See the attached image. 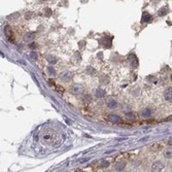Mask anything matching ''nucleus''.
Wrapping results in <instances>:
<instances>
[{
	"label": "nucleus",
	"instance_id": "nucleus-1",
	"mask_svg": "<svg viewBox=\"0 0 172 172\" xmlns=\"http://www.w3.org/2000/svg\"><path fill=\"white\" fill-rule=\"evenodd\" d=\"M41 141L42 143L46 145H53V146H57L61 143V139H60V135L58 132L55 130L51 129V128H46L41 132Z\"/></svg>",
	"mask_w": 172,
	"mask_h": 172
},
{
	"label": "nucleus",
	"instance_id": "nucleus-2",
	"mask_svg": "<svg viewBox=\"0 0 172 172\" xmlns=\"http://www.w3.org/2000/svg\"><path fill=\"white\" fill-rule=\"evenodd\" d=\"M72 78V73L70 71H64L60 74V79L62 81H68Z\"/></svg>",
	"mask_w": 172,
	"mask_h": 172
},
{
	"label": "nucleus",
	"instance_id": "nucleus-3",
	"mask_svg": "<svg viewBox=\"0 0 172 172\" xmlns=\"http://www.w3.org/2000/svg\"><path fill=\"white\" fill-rule=\"evenodd\" d=\"M4 33H5V35L7 36V38L9 39V41L15 42L14 34H13V31L11 30V27H9V26H5V28H4Z\"/></svg>",
	"mask_w": 172,
	"mask_h": 172
},
{
	"label": "nucleus",
	"instance_id": "nucleus-4",
	"mask_svg": "<svg viewBox=\"0 0 172 172\" xmlns=\"http://www.w3.org/2000/svg\"><path fill=\"white\" fill-rule=\"evenodd\" d=\"M163 168H164V164H163L161 161H156L151 165V169H153V171H161Z\"/></svg>",
	"mask_w": 172,
	"mask_h": 172
},
{
	"label": "nucleus",
	"instance_id": "nucleus-5",
	"mask_svg": "<svg viewBox=\"0 0 172 172\" xmlns=\"http://www.w3.org/2000/svg\"><path fill=\"white\" fill-rule=\"evenodd\" d=\"M70 91H71L72 94H81V93L83 92V87L79 86V85H74V86H72Z\"/></svg>",
	"mask_w": 172,
	"mask_h": 172
},
{
	"label": "nucleus",
	"instance_id": "nucleus-6",
	"mask_svg": "<svg viewBox=\"0 0 172 172\" xmlns=\"http://www.w3.org/2000/svg\"><path fill=\"white\" fill-rule=\"evenodd\" d=\"M108 121L113 123V124H118V123H122V118L118 116H116V114H109L108 116Z\"/></svg>",
	"mask_w": 172,
	"mask_h": 172
},
{
	"label": "nucleus",
	"instance_id": "nucleus-7",
	"mask_svg": "<svg viewBox=\"0 0 172 172\" xmlns=\"http://www.w3.org/2000/svg\"><path fill=\"white\" fill-rule=\"evenodd\" d=\"M164 98L169 101V102H172V88H168V89L165 90L164 92Z\"/></svg>",
	"mask_w": 172,
	"mask_h": 172
},
{
	"label": "nucleus",
	"instance_id": "nucleus-8",
	"mask_svg": "<svg viewBox=\"0 0 172 172\" xmlns=\"http://www.w3.org/2000/svg\"><path fill=\"white\" fill-rule=\"evenodd\" d=\"M151 20H153V17H151V15L148 14V13L144 11V13L142 14V22H145V23H148V22H151Z\"/></svg>",
	"mask_w": 172,
	"mask_h": 172
},
{
	"label": "nucleus",
	"instance_id": "nucleus-9",
	"mask_svg": "<svg viewBox=\"0 0 172 172\" xmlns=\"http://www.w3.org/2000/svg\"><path fill=\"white\" fill-rule=\"evenodd\" d=\"M151 112H153V110L151 109V108H145V109H143L142 111H141V116H143V118H148V116H150L151 114Z\"/></svg>",
	"mask_w": 172,
	"mask_h": 172
},
{
	"label": "nucleus",
	"instance_id": "nucleus-10",
	"mask_svg": "<svg viewBox=\"0 0 172 172\" xmlns=\"http://www.w3.org/2000/svg\"><path fill=\"white\" fill-rule=\"evenodd\" d=\"M107 106L109 108H116V106H118V103H116V101H114V100H112V99H108Z\"/></svg>",
	"mask_w": 172,
	"mask_h": 172
},
{
	"label": "nucleus",
	"instance_id": "nucleus-11",
	"mask_svg": "<svg viewBox=\"0 0 172 172\" xmlns=\"http://www.w3.org/2000/svg\"><path fill=\"white\" fill-rule=\"evenodd\" d=\"M125 167H126V164L124 162H118V164H116V171H122V170H124Z\"/></svg>",
	"mask_w": 172,
	"mask_h": 172
},
{
	"label": "nucleus",
	"instance_id": "nucleus-12",
	"mask_svg": "<svg viewBox=\"0 0 172 172\" xmlns=\"http://www.w3.org/2000/svg\"><path fill=\"white\" fill-rule=\"evenodd\" d=\"M164 157L167 159H171L172 158V148H166L164 151Z\"/></svg>",
	"mask_w": 172,
	"mask_h": 172
},
{
	"label": "nucleus",
	"instance_id": "nucleus-13",
	"mask_svg": "<svg viewBox=\"0 0 172 172\" xmlns=\"http://www.w3.org/2000/svg\"><path fill=\"white\" fill-rule=\"evenodd\" d=\"M95 95H96V97H98V98H101V97H104L105 95V91L102 89H97L96 90V93H95Z\"/></svg>",
	"mask_w": 172,
	"mask_h": 172
},
{
	"label": "nucleus",
	"instance_id": "nucleus-14",
	"mask_svg": "<svg viewBox=\"0 0 172 172\" xmlns=\"http://www.w3.org/2000/svg\"><path fill=\"white\" fill-rule=\"evenodd\" d=\"M33 38H34V35L32 33H27V34L25 35V40L27 41V42H31L33 40Z\"/></svg>",
	"mask_w": 172,
	"mask_h": 172
},
{
	"label": "nucleus",
	"instance_id": "nucleus-15",
	"mask_svg": "<svg viewBox=\"0 0 172 172\" xmlns=\"http://www.w3.org/2000/svg\"><path fill=\"white\" fill-rule=\"evenodd\" d=\"M167 13H168V8H167V7H162L161 9L159 11L158 15L160 17H163V16H165V15H167Z\"/></svg>",
	"mask_w": 172,
	"mask_h": 172
},
{
	"label": "nucleus",
	"instance_id": "nucleus-16",
	"mask_svg": "<svg viewBox=\"0 0 172 172\" xmlns=\"http://www.w3.org/2000/svg\"><path fill=\"white\" fill-rule=\"evenodd\" d=\"M46 60H48V62L52 63V64L57 63V58H55L54 56H48L46 57Z\"/></svg>",
	"mask_w": 172,
	"mask_h": 172
},
{
	"label": "nucleus",
	"instance_id": "nucleus-17",
	"mask_svg": "<svg viewBox=\"0 0 172 172\" xmlns=\"http://www.w3.org/2000/svg\"><path fill=\"white\" fill-rule=\"evenodd\" d=\"M125 116H126L127 118H129V120H134V118H136V114H135L134 112H127Z\"/></svg>",
	"mask_w": 172,
	"mask_h": 172
},
{
	"label": "nucleus",
	"instance_id": "nucleus-18",
	"mask_svg": "<svg viewBox=\"0 0 172 172\" xmlns=\"http://www.w3.org/2000/svg\"><path fill=\"white\" fill-rule=\"evenodd\" d=\"M19 17H20V15L18 14V13H15V14L11 15V16H8V17H7V19H8V20H15L16 18H19Z\"/></svg>",
	"mask_w": 172,
	"mask_h": 172
},
{
	"label": "nucleus",
	"instance_id": "nucleus-19",
	"mask_svg": "<svg viewBox=\"0 0 172 172\" xmlns=\"http://www.w3.org/2000/svg\"><path fill=\"white\" fill-rule=\"evenodd\" d=\"M48 71L50 74H53V75H56V71H55V68L54 67H48Z\"/></svg>",
	"mask_w": 172,
	"mask_h": 172
},
{
	"label": "nucleus",
	"instance_id": "nucleus-20",
	"mask_svg": "<svg viewBox=\"0 0 172 172\" xmlns=\"http://www.w3.org/2000/svg\"><path fill=\"white\" fill-rule=\"evenodd\" d=\"M109 166V163L106 161H102L101 162V167H108Z\"/></svg>",
	"mask_w": 172,
	"mask_h": 172
},
{
	"label": "nucleus",
	"instance_id": "nucleus-21",
	"mask_svg": "<svg viewBox=\"0 0 172 172\" xmlns=\"http://www.w3.org/2000/svg\"><path fill=\"white\" fill-rule=\"evenodd\" d=\"M31 57H32V58H34V59H37V55H36V53H35V52H32V53H31Z\"/></svg>",
	"mask_w": 172,
	"mask_h": 172
},
{
	"label": "nucleus",
	"instance_id": "nucleus-22",
	"mask_svg": "<svg viewBox=\"0 0 172 172\" xmlns=\"http://www.w3.org/2000/svg\"><path fill=\"white\" fill-rule=\"evenodd\" d=\"M46 16H50V15H51V9H50V8H46Z\"/></svg>",
	"mask_w": 172,
	"mask_h": 172
},
{
	"label": "nucleus",
	"instance_id": "nucleus-23",
	"mask_svg": "<svg viewBox=\"0 0 172 172\" xmlns=\"http://www.w3.org/2000/svg\"><path fill=\"white\" fill-rule=\"evenodd\" d=\"M32 13H29V14H27V15H26V19H27V20H29L30 19V17H31V16H32Z\"/></svg>",
	"mask_w": 172,
	"mask_h": 172
},
{
	"label": "nucleus",
	"instance_id": "nucleus-24",
	"mask_svg": "<svg viewBox=\"0 0 172 172\" xmlns=\"http://www.w3.org/2000/svg\"><path fill=\"white\" fill-rule=\"evenodd\" d=\"M30 48H36V43L32 42V44H30Z\"/></svg>",
	"mask_w": 172,
	"mask_h": 172
},
{
	"label": "nucleus",
	"instance_id": "nucleus-25",
	"mask_svg": "<svg viewBox=\"0 0 172 172\" xmlns=\"http://www.w3.org/2000/svg\"><path fill=\"white\" fill-rule=\"evenodd\" d=\"M83 43H85V44H86V41H81V42H79V48H83Z\"/></svg>",
	"mask_w": 172,
	"mask_h": 172
},
{
	"label": "nucleus",
	"instance_id": "nucleus-26",
	"mask_svg": "<svg viewBox=\"0 0 172 172\" xmlns=\"http://www.w3.org/2000/svg\"><path fill=\"white\" fill-rule=\"evenodd\" d=\"M166 121H172V116H169V118H167Z\"/></svg>",
	"mask_w": 172,
	"mask_h": 172
},
{
	"label": "nucleus",
	"instance_id": "nucleus-27",
	"mask_svg": "<svg viewBox=\"0 0 172 172\" xmlns=\"http://www.w3.org/2000/svg\"><path fill=\"white\" fill-rule=\"evenodd\" d=\"M168 144H169V145H172V139H170L169 141H168Z\"/></svg>",
	"mask_w": 172,
	"mask_h": 172
},
{
	"label": "nucleus",
	"instance_id": "nucleus-28",
	"mask_svg": "<svg viewBox=\"0 0 172 172\" xmlns=\"http://www.w3.org/2000/svg\"><path fill=\"white\" fill-rule=\"evenodd\" d=\"M170 78H171V81H172V74H171V76H170Z\"/></svg>",
	"mask_w": 172,
	"mask_h": 172
},
{
	"label": "nucleus",
	"instance_id": "nucleus-29",
	"mask_svg": "<svg viewBox=\"0 0 172 172\" xmlns=\"http://www.w3.org/2000/svg\"><path fill=\"white\" fill-rule=\"evenodd\" d=\"M78 172H83V171H78Z\"/></svg>",
	"mask_w": 172,
	"mask_h": 172
}]
</instances>
